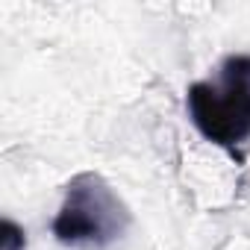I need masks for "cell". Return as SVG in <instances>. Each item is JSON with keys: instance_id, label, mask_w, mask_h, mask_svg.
<instances>
[{"instance_id": "6da1fadb", "label": "cell", "mask_w": 250, "mask_h": 250, "mask_svg": "<svg viewBox=\"0 0 250 250\" xmlns=\"http://www.w3.org/2000/svg\"><path fill=\"white\" fill-rule=\"evenodd\" d=\"M186 103L197 133L241 162L238 147L250 139V53L227 56L215 83L188 85Z\"/></svg>"}, {"instance_id": "7a4b0ae2", "label": "cell", "mask_w": 250, "mask_h": 250, "mask_svg": "<svg viewBox=\"0 0 250 250\" xmlns=\"http://www.w3.org/2000/svg\"><path fill=\"white\" fill-rule=\"evenodd\" d=\"M130 227V209L112 191V186L100 174H77L65 200L53 218V235L68 247H94L103 250L118 241Z\"/></svg>"}, {"instance_id": "3957f363", "label": "cell", "mask_w": 250, "mask_h": 250, "mask_svg": "<svg viewBox=\"0 0 250 250\" xmlns=\"http://www.w3.org/2000/svg\"><path fill=\"white\" fill-rule=\"evenodd\" d=\"M3 250H27V238H24V229L15 224V221H3Z\"/></svg>"}]
</instances>
